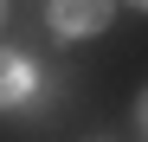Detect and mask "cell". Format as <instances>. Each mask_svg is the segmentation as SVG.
Masks as SVG:
<instances>
[{"label":"cell","instance_id":"3","mask_svg":"<svg viewBox=\"0 0 148 142\" xmlns=\"http://www.w3.org/2000/svg\"><path fill=\"white\" fill-rule=\"evenodd\" d=\"M135 116H142V136H148V97H142V110H135Z\"/></svg>","mask_w":148,"mask_h":142},{"label":"cell","instance_id":"1","mask_svg":"<svg viewBox=\"0 0 148 142\" xmlns=\"http://www.w3.org/2000/svg\"><path fill=\"white\" fill-rule=\"evenodd\" d=\"M110 26V0H52V32L58 39H90Z\"/></svg>","mask_w":148,"mask_h":142},{"label":"cell","instance_id":"4","mask_svg":"<svg viewBox=\"0 0 148 142\" xmlns=\"http://www.w3.org/2000/svg\"><path fill=\"white\" fill-rule=\"evenodd\" d=\"M135 7H142V13H148V0H135Z\"/></svg>","mask_w":148,"mask_h":142},{"label":"cell","instance_id":"5","mask_svg":"<svg viewBox=\"0 0 148 142\" xmlns=\"http://www.w3.org/2000/svg\"><path fill=\"white\" fill-rule=\"evenodd\" d=\"M0 13H7V0H0Z\"/></svg>","mask_w":148,"mask_h":142},{"label":"cell","instance_id":"2","mask_svg":"<svg viewBox=\"0 0 148 142\" xmlns=\"http://www.w3.org/2000/svg\"><path fill=\"white\" fill-rule=\"evenodd\" d=\"M32 84H39V78H32V58H26V52H7V45H0V110H7V103H19Z\"/></svg>","mask_w":148,"mask_h":142}]
</instances>
